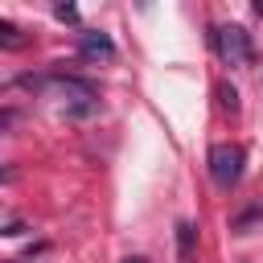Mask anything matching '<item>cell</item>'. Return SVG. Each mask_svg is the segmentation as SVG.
<instances>
[{
	"label": "cell",
	"mask_w": 263,
	"mask_h": 263,
	"mask_svg": "<svg viewBox=\"0 0 263 263\" xmlns=\"http://www.w3.org/2000/svg\"><path fill=\"white\" fill-rule=\"evenodd\" d=\"M0 41H4L8 49H16V45H21V37H16V25H12V21H0Z\"/></svg>",
	"instance_id": "obj_6"
},
{
	"label": "cell",
	"mask_w": 263,
	"mask_h": 263,
	"mask_svg": "<svg viewBox=\"0 0 263 263\" xmlns=\"http://www.w3.org/2000/svg\"><path fill=\"white\" fill-rule=\"evenodd\" d=\"M78 49H82V58H103V62H111L115 58V41L107 37V33H82V41H78Z\"/></svg>",
	"instance_id": "obj_3"
},
{
	"label": "cell",
	"mask_w": 263,
	"mask_h": 263,
	"mask_svg": "<svg viewBox=\"0 0 263 263\" xmlns=\"http://www.w3.org/2000/svg\"><path fill=\"white\" fill-rule=\"evenodd\" d=\"M4 234H8V238H16V234H25V222H8V226H4Z\"/></svg>",
	"instance_id": "obj_8"
},
{
	"label": "cell",
	"mask_w": 263,
	"mask_h": 263,
	"mask_svg": "<svg viewBox=\"0 0 263 263\" xmlns=\"http://www.w3.org/2000/svg\"><path fill=\"white\" fill-rule=\"evenodd\" d=\"M210 177H214L218 189L238 185V177H242V148L238 144H214L210 148Z\"/></svg>",
	"instance_id": "obj_2"
},
{
	"label": "cell",
	"mask_w": 263,
	"mask_h": 263,
	"mask_svg": "<svg viewBox=\"0 0 263 263\" xmlns=\"http://www.w3.org/2000/svg\"><path fill=\"white\" fill-rule=\"evenodd\" d=\"M210 41H214V49L222 53V62H230V66H247V62L255 58L251 33H247L242 25H226V29H214V33H210Z\"/></svg>",
	"instance_id": "obj_1"
},
{
	"label": "cell",
	"mask_w": 263,
	"mask_h": 263,
	"mask_svg": "<svg viewBox=\"0 0 263 263\" xmlns=\"http://www.w3.org/2000/svg\"><path fill=\"white\" fill-rule=\"evenodd\" d=\"M218 103H222V111H238V90L230 82H222L218 86Z\"/></svg>",
	"instance_id": "obj_5"
},
{
	"label": "cell",
	"mask_w": 263,
	"mask_h": 263,
	"mask_svg": "<svg viewBox=\"0 0 263 263\" xmlns=\"http://www.w3.org/2000/svg\"><path fill=\"white\" fill-rule=\"evenodd\" d=\"M255 12H259V16H263V0H259V4H255Z\"/></svg>",
	"instance_id": "obj_9"
},
{
	"label": "cell",
	"mask_w": 263,
	"mask_h": 263,
	"mask_svg": "<svg viewBox=\"0 0 263 263\" xmlns=\"http://www.w3.org/2000/svg\"><path fill=\"white\" fill-rule=\"evenodd\" d=\"M53 16H58V21H70V25H74V21H78V8H74V4H58V8H53Z\"/></svg>",
	"instance_id": "obj_7"
},
{
	"label": "cell",
	"mask_w": 263,
	"mask_h": 263,
	"mask_svg": "<svg viewBox=\"0 0 263 263\" xmlns=\"http://www.w3.org/2000/svg\"><path fill=\"white\" fill-rule=\"evenodd\" d=\"M193 247H197V230H193V222H177V259H181V263H197Z\"/></svg>",
	"instance_id": "obj_4"
},
{
	"label": "cell",
	"mask_w": 263,
	"mask_h": 263,
	"mask_svg": "<svg viewBox=\"0 0 263 263\" xmlns=\"http://www.w3.org/2000/svg\"><path fill=\"white\" fill-rule=\"evenodd\" d=\"M123 263H144V259H123Z\"/></svg>",
	"instance_id": "obj_10"
}]
</instances>
